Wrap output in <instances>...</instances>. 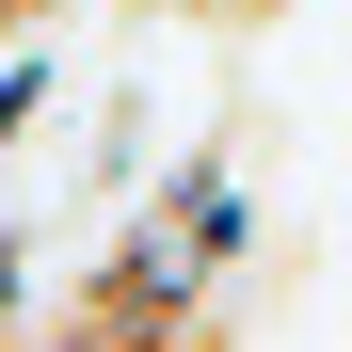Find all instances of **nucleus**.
Masks as SVG:
<instances>
[{"label":"nucleus","instance_id":"obj_1","mask_svg":"<svg viewBox=\"0 0 352 352\" xmlns=\"http://www.w3.org/2000/svg\"><path fill=\"white\" fill-rule=\"evenodd\" d=\"M48 96H65V65H48V32H0V160H16L48 129Z\"/></svg>","mask_w":352,"mask_h":352},{"label":"nucleus","instance_id":"obj_2","mask_svg":"<svg viewBox=\"0 0 352 352\" xmlns=\"http://www.w3.org/2000/svg\"><path fill=\"white\" fill-rule=\"evenodd\" d=\"M129 16H192V32H224V0H129Z\"/></svg>","mask_w":352,"mask_h":352},{"label":"nucleus","instance_id":"obj_3","mask_svg":"<svg viewBox=\"0 0 352 352\" xmlns=\"http://www.w3.org/2000/svg\"><path fill=\"white\" fill-rule=\"evenodd\" d=\"M48 16H65V0H0V32H48Z\"/></svg>","mask_w":352,"mask_h":352},{"label":"nucleus","instance_id":"obj_4","mask_svg":"<svg viewBox=\"0 0 352 352\" xmlns=\"http://www.w3.org/2000/svg\"><path fill=\"white\" fill-rule=\"evenodd\" d=\"M272 16H288V0H224V32H272Z\"/></svg>","mask_w":352,"mask_h":352}]
</instances>
